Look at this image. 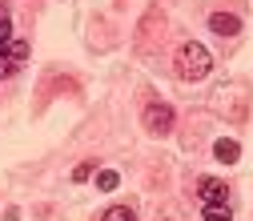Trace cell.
Here are the masks:
<instances>
[{
  "mask_svg": "<svg viewBox=\"0 0 253 221\" xmlns=\"http://www.w3.org/2000/svg\"><path fill=\"white\" fill-rule=\"evenodd\" d=\"M213 73V52L197 41H185L177 48V77L181 81H205Z\"/></svg>",
  "mask_w": 253,
  "mask_h": 221,
  "instance_id": "1",
  "label": "cell"
},
{
  "mask_svg": "<svg viewBox=\"0 0 253 221\" xmlns=\"http://www.w3.org/2000/svg\"><path fill=\"white\" fill-rule=\"evenodd\" d=\"M28 60V41H8L4 48H0V81L4 77H12V73H20V65Z\"/></svg>",
  "mask_w": 253,
  "mask_h": 221,
  "instance_id": "2",
  "label": "cell"
},
{
  "mask_svg": "<svg viewBox=\"0 0 253 221\" xmlns=\"http://www.w3.org/2000/svg\"><path fill=\"white\" fill-rule=\"evenodd\" d=\"M141 121H145V129H149L153 137H169V133H173V109H169V105H149Z\"/></svg>",
  "mask_w": 253,
  "mask_h": 221,
  "instance_id": "3",
  "label": "cell"
},
{
  "mask_svg": "<svg viewBox=\"0 0 253 221\" xmlns=\"http://www.w3.org/2000/svg\"><path fill=\"white\" fill-rule=\"evenodd\" d=\"M197 193H201L205 205H213V201H229V189H225V181H221V177H201V181H197Z\"/></svg>",
  "mask_w": 253,
  "mask_h": 221,
  "instance_id": "4",
  "label": "cell"
},
{
  "mask_svg": "<svg viewBox=\"0 0 253 221\" xmlns=\"http://www.w3.org/2000/svg\"><path fill=\"white\" fill-rule=\"evenodd\" d=\"M209 28L217 37H237L241 33V16H233V12H213L209 16Z\"/></svg>",
  "mask_w": 253,
  "mask_h": 221,
  "instance_id": "5",
  "label": "cell"
},
{
  "mask_svg": "<svg viewBox=\"0 0 253 221\" xmlns=\"http://www.w3.org/2000/svg\"><path fill=\"white\" fill-rule=\"evenodd\" d=\"M213 157H217V161H225V165H233V161H241V145L233 137H221L213 145Z\"/></svg>",
  "mask_w": 253,
  "mask_h": 221,
  "instance_id": "6",
  "label": "cell"
},
{
  "mask_svg": "<svg viewBox=\"0 0 253 221\" xmlns=\"http://www.w3.org/2000/svg\"><path fill=\"white\" fill-rule=\"evenodd\" d=\"M201 221H233L229 201H213V205H205V209H201Z\"/></svg>",
  "mask_w": 253,
  "mask_h": 221,
  "instance_id": "7",
  "label": "cell"
},
{
  "mask_svg": "<svg viewBox=\"0 0 253 221\" xmlns=\"http://www.w3.org/2000/svg\"><path fill=\"white\" fill-rule=\"evenodd\" d=\"M101 221H137V213H133V205H109L101 213Z\"/></svg>",
  "mask_w": 253,
  "mask_h": 221,
  "instance_id": "8",
  "label": "cell"
},
{
  "mask_svg": "<svg viewBox=\"0 0 253 221\" xmlns=\"http://www.w3.org/2000/svg\"><path fill=\"white\" fill-rule=\"evenodd\" d=\"M12 41V16H8V8L0 4V48H4Z\"/></svg>",
  "mask_w": 253,
  "mask_h": 221,
  "instance_id": "9",
  "label": "cell"
},
{
  "mask_svg": "<svg viewBox=\"0 0 253 221\" xmlns=\"http://www.w3.org/2000/svg\"><path fill=\"white\" fill-rule=\"evenodd\" d=\"M117 185H121V177H117L113 169H101V173H97V189H105V193H113Z\"/></svg>",
  "mask_w": 253,
  "mask_h": 221,
  "instance_id": "10",
  "label": "cell"
},
{
  "mask_svg": "<svg viewBox=\"0 0 253 221\" xmlns=\"http://www.w3.org/2000/svg\"><path fill=\"white\" fill-rule=\"evenodd\" d=\"M92 169H97L92 161H81V165L73 169V181H84V177H92Z\"/></svg>",
  "mask_w": 253,
  "mask_h": 221,
  "instance_id": "11",
  "label": "cell"
}]
</instances>
